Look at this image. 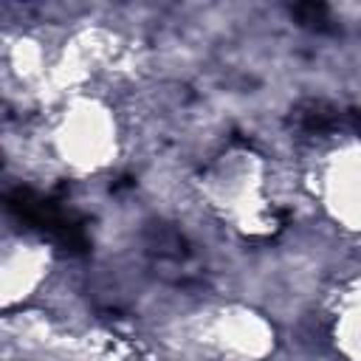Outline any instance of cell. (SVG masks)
Instances as JSON below:
<instances>
[{"label":"cell","mask_w":361,"mask_h":361,"mask_svg":"<svg viewBox=\"0 0 361 361\" xmlns=\"http://www.w3.org/2000/svg\"><path fill=\"white\" fill-rule=\"evenodd\" d=\"M324 327L336 361H361V271L341 279L327 296Z\"/></svg>","instance_id":"6da1fadb"}]
</instances>
